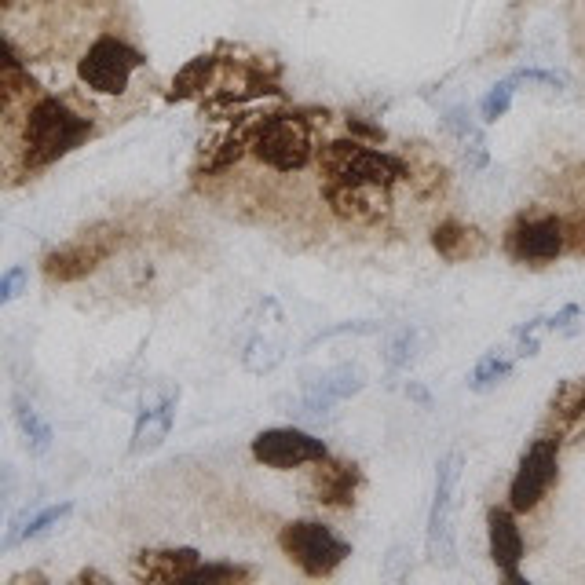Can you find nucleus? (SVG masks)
Returning a JSON list of instances; mask_svg holds the SVG:
<instances>
[{
	"instance_id": "nucleus-3",
	"label": "nucleus",
	"mask_w": 585,
	"mask_h": 585,
	"mask_svg": "<svg viewBox=\"0 0 585 585\" xmlns=\"http://www.w3.org/2000/svg\"><path fill=\"white\" fill-rule=\"evenodd\" d=\"M278 542H282L289 560L311 578L333 575V571L351 556V545L344 542L341 534L315 520H297V523H289V527H282V538H278Z\"/></svg>"
},
{
	"instance_id": "nucleus-5",
	"label": "nucleus",
	"mask_w": 585,
	"mask_h": 585,
	"mask_svg": "<svg viewBox=\"0 0 585 585\" xmlns=\"http://www.w3.org/2000/svg\"><path fill=\"white\" fill-rule=\"evenodd\" d=\"M458 479H461V454H447L436 465V494L428 509V560L450 567L454 564V509H458Z\"/></svg>"
},
{
	"instance_id": "nucleus-6",
	"label": "nucleus",
	"mask_w": 585,
	"mask_h": 585,
	"mask_svg": "<svg viewBox=\"0 0 585 585\" xmlns=\"http://www.w3.org/2000/svg\"><path fill=\"white\" fill-rule=\"evenodd\" d=\"M139 66H143V55L132 44L117 41V37H99L77 63V77L99 96H121Z\"/></svg>"
},
{
	"instance_id": "nucleus-4",
	"label": "nucleus",
	"mask_w": 585,
	"mask_h": 585,
	"mask_svg": "<svg viewBox=\"0 0 585 585\" xmlns=\"http://www.w3.org/2000/svg\"><path fill=\"white\" fill-rule=\"evenodd\" d=\"M253 154L275 172H297L304 169L315 154L311 125L297 114H271L260 121L253 139Z\"/></svg>"
},
{
	"instance_id": "nucleus-23",
	"label": "nucleus",
	"mask_w": 585,
	"mask_h": 585,
	"mask_svg": "<svg viewBox=\"0 0 585 585\" xmlns=\"http://www.w3.org/2000/svg\"><path fill=\"white\" fill-rule=\"evenodd\" d=\"M512 96H516V81H512V77H505V81H498V85H494L487 96H483V103H479V117H483L487 125L501 121V117L509 114Z\"/></svg>"
},
{
	"instance_id": "nucleus-21",
	"label": "nucleus",
	"mask_w": 585,
	"mask_h": 585,
	"mask_svg": "<svg viewBox=\"0 0 585 585\" xmlns=\"http://www.w3.org/2000/svg\"><path fill=\"white\" fill-rule=\"evenodd\" d=\"M213 70H216V59L213 55H198V59H191V63L183 66L180 74L172 77V92H169V99L176 103V99H191V96H198L205 85H209V77H213Z\"/></svg>"
},
{
	"instance_id": "nucleus-2",
	"label": "nucleus",
	"mask_w": 585,
	"mask_h": 585,
	"mask_svg": "<svg viewBox=\"0 0 585 585\" xmlns=\"http://www.w3.org/2000/svg\"><path fill=\"white\" fill-rule=\"evenodd\" d=\"M322 187L326 183H370V187H388L406 180V165L384 150H370L359 139H333L319 150Z\"/></svg>"
},
{
	"instance_id": "nucleus-26",
	"label": "nucleus",
	"mask_w": 585,
	"mask_h": 585,
	"mask_svg": "<svg viewBox=\"0 0 585 585\" xmlns=\"http://www.w3.org/2000/svg\"><path fill=\"white\" fill-rule=\"evenodd\" d=\"M468 234L461 224H454V220H447V224H439L436 234H432V245H436L439 256H447V260H458L461 256V245L468 242Z\"/></svg>"
},
{
	"instance_id": "nucleus-29",
	"label": "nucleus",
	"mask_w": 585,
	"mask_h": 585,
	"mask_svg": "<svg viewBox=\"0 0 585 585\" xmlns=\"http://www.w3.org/2000/svg\"><path fill=\"white\" fill-rule=\"evenodd\" d=\"M377 330V322H344V326H333V330H322V333H315L308 341V348H315V344H322V341H330V337H341V333H373Z\"/></svg>"
},
{
	"instance_id": "nucleus-25",
	"label": "nucleus",
	"mask_w": 585,
	"mask_h": 585,
	"mask_svg": "<svg viewBox=\"0 0 585 585\" xmlns=\"http://www.w3.org/2000/svg\"><path fill=\"white\" fill-rule=\"evenodd\" d=\"M238 578H249L245 567L234 564H198L191 575L183 578V585H213V582H238Z\"/></svg>"
},
{
	"instance_id": "nucleus-30",
	"label": "nucleus",
	"mask_w": 585,
	"mask_h": 585,
	"mask_svg": "<svg viewBox=\"0 0 585 585\" xmlns=\"http://www.w3.org/2000/svg\"><path fill=\"white\" fill-rule=\"evenodd\" d=\"M578 315H582V308H578V304H567V308H560L556 315H549V319H542V322H545V330H564L567 322H575Z\"/></svg>"
},
{
	"instance_id": "nucleus-8",
	"label": "nucleus",
	"mask_w": 585,
	"mask_h": 585,
	"mask_svg": "<svg viewBox=\"0 0 585 585\" xmlns=\"http://www.w3.org/2000/svg\"><path fill=\"white\" fill-rule=\"evenodd\" d=\"M253 458L267 468H300V465H319L330 458L326 443L300 428H267L253 439Z\"/></svg>"
},
{
	"instance_id": "nucleus-22",
	"label": "nucleus",
	"mask_w": 585,
	"mask_h": 585,
	"mask_svg": "<svg viewBox=\"0 0 585 585\" xmlns=\"http://www.w3.org/2000/svg\"><path fill=\"white\" fill-rule=\"evenodd\" d=\"M509 373H512V359H509V355L490 351L487 359H483L476 370H472V377H468V388H472V392H490V388L505 381Z\"/></svg>"
},
{
	"instance_id": "nucleus-24",
	"label": "nucleus",
	"mask_w": 585,
	"mask_h": 585,
	"mask_svg": "<svg viewBox=\"0 0 585 585\" xmlns=\"http://www.w3.org/2000/svg\"><path fill=\"white\" fill-rule=\"evenodd\" d=\"M414 344H417V333L414 330H395L392 337H388V348H384V362H388V370H403V366H410L414 362Z\"/></svg>"
},
{
	"instance_id": "nucleus-12",
	"label": "nucleus",
	"mask_w": 585,
	"mask_h": 585,
	"mask_svg": "<svg viewBox=\"0 0 585 585\" xmlns=\"http://www.w3.org/2000/svg\"><path fill=\"white\" fill-rule=\"evenodd\" d=\"M487 538H490V560H494V567H498L512 585H527V578L516 571L523 560V534H520V527H516L512 505L509 509L487 512Z\"/></svg>"
},
{
	"instance_id": "nucleus-15",
	"label": "nucleus",
	"mask_w": 585,
	"mask_h": 585,
	"mask_svg": "<svg viewBox=\"0 0 585 585\" xmlns=\"http://www.w3.org/2000/svg\"><path fill=\"white\" fill-rule=\"evenodd\" d=\"M176 403H180V392H169L165 399H158V403H150L139 410L136 428H132V443H128V450H132L136 458L154 454V450L169 439L172 425H176Z\"/></svg>"
},
{
	"instance_id": "nucleus-32",
	"label": "nucleus",
	"mask_w": 585,
	"mask_h": 585,
	"mask_svg": "<svg viewBox=\"0 0 585 585\" xmlns=\"http://www.w3.org/2000/svg\"><path fill=\"white\" fill-rule=\"evenodd\" d=\"M410 395H414V399H421V403H428V392H425V388H417V384H410Z\"/></svg>"
},
{
	"instance_id": "nucleus-7",
	"label": "nucleus",
	"mask_w": 585,
	"mask_h": 585,
	"mask_svg": "<svg viewBox=\"0 0 585 585\" xmlns=\"http://www.w3.org/2000/svg\"><path fill=\"white\" fill-rule=\"evenodd\" d=\"M556 465H560V439L542 436L534 439L527 454L520 458V468L509 483V505L512 512H531L538 501L549 494L556 479Z\"/></svg>"
},
{
	"instance_id": "nucleus-27",
	"label": "nucleus",
	"mask_w": 585,
	"mask_h": 585,
	"mask_svg": "<svg viewBox=\"0 0 585 585\" xmlns=\"http://www.w3.org/2000/svg\"><path fill=\"white\" fill-rule=\"evenodd\" d=\"M512 81L516 85H549V88H564L567 85V77L564 74H556V70H538V66H527V70H516L512 74Z\"/></svg>"
},
{
	"instance_id": "nucleus-28",
	"label": "nucleus",
	"mask_w": 585,
	"mask_h": 585,
	"mask_svg": "<svg viewBox=\"0 0 585 585\" xmlns=\"http://www.w3.org/2000/svg\"><path fill=\"white\" fill-rule=\"evenodd\" d=\"M26 278H30L26 267H8L4 278H0V304H11V300L19 297V289L26 286Z\"/></svg>"
},
{
	"instance_id": "nucleus-16",
	"label": "nucleus",
	"mask_w": 585,
	"mask_h": 585,
	"mask_svg": "<svg viewBox=\"0 0 585 585\" xmlns=\"http://www.w3.org/2000/svg\"><path fill=\"white\" fill-rule=\"evenodd\" d=\"M198 564H202L198 549H150V553H136L132 575L139 582H183Z\"/></svg>"
},
{
	"instance_id": "nucleus-17",
	"label": "nucleus",
	"mask_w": 585,
	"mask_h": 585,
	"mask_svg": "<svg viewBox=\"0 0 585 585\" xmlns=\"http://www.w3.org/2000/svg\"><path fill=\"white\" fill-rule=\"evenodd\" d=\"M355 490H359V468L348 465V461H319V472H315V498L322 505H351L355 501Z\"/></svg>"
},
{
	"instance_id": "nucleus-20",
	"label": "nucleus",
	"mask_w": 585,
	"mask_h": 585,
	"mask_svg": "<svg viewBox=\"0 0 585 585\" xmlns=\"http://www.w3.org/2000/svg\"><path fill=\"white\" fill-rule=\"evenodd\" d=\"M11 406H15V425H19L22 439H26V450L30 454H48L52 450V425L37 414V406L26 395H15Z\"/></svg>"
},
{
	"instance_id": "nucleus-13",
	"label": "nucleus",
	"mask_w": 585,
	"mask_h": 585,
	"mask_svg": "<svg viewBox=\"0 0 585 585\" xmlns=\"http://www.w3.org/2000/svg\"><path fill=\"white\" fill-rule=\"evenodd\" d=\"M362 388H366L362 366L341 362V366L326 370L322 377H315V381L304 388V410H308V414H326V410H333L337 403H344L351 395H359Z\"/></svg>"
},
{
	"instance_id": "nucleus-14",
	"label": "nucleus",
	"mask_w": 585,
	"mask_h": 585,
	"mask_svg": "<svg viewBox=\"0 0 585 585\" xmlns=\"http://www.w3.org/2000/svg\"><path fill=\"white\" fill-rule=\"evenodd\" d=\"M107 253L110 242H99V234H85V238H77V242L44 256V275L55 278V282H77L88 271H96L107 260Z\"/></svg>"
},
{
	"instance_id": "nucleus-19",
	"label": "nucleus",
	"mask_w": 585,
	"mask_h": 585,
	"mask_svg": "<svg viewBox=\"0 0 585 585\" xmlns=\"http://www.w3.org/2000/svg\"><path fill=\"white\" fill-rule=\"evenodd\" d=\"M443 128L461 143V150H465V158L472 169H483V165H487V139H483L476 121L468 117V110L454 107L447 117H443Z\"/></svg>"
},
{
	"instance_id": "nucleus-10",
	"label": "nucleus",
	"mask_w": 585,
	"mask_h": 585,
	"mask_svg": "<svg viewBox=\"0 0 585 585\" xmlns=\"http://www.w3.org/2000/svg\"><path fill=\"white\" fill-rule=\"evenodd\" d=\"M260 308H264V319L253 322V333H249L242 351V362L249 373H271L289 351V326L282 308H278V300L267 297Z\"/></svg>"
},
{
	"instance_id": "nucleus-9",
	"label": "nucleus",
	"mask_w": 585,
	"mask_h": 585,
	"mask_svg": "<svg viewBox=\"0 0 585 585\" xmlns=\"http://www.w3.org/2000/svg\"><path fill=\"white\" fill-rule=\"evenodd\" d=\"M567 245V227L556 216H534V220H520L505 234V249L512 260L520 264H549L564 253Z\"/></svg>"
},
{
	"instance_id": "nucleus-1",
	"label": "nucleus",
	"mask_w": 585,
	"mask_h": 585,
	"mask_svg": "<svg viewBox=\"0 0 585 585\" xmlns=\"http://www.w3.org/2000/svg\"><path fill=\"white\" fill-rule=\"evenodd\" d=\"M92 136L88 117L74 114L63 99H41L33 103L22 125V161L26 169H48L52 161L66 158Z\"/></svg>"
},
{
	"instance_id": "nucleus-31",
	"label": "nucleus",
	"mask_w": 585,
	"mask_h": 585,
	"mask_svg": "<svg viewBox=\"0 0 585 585\" xmlns=\"http://www.w3.org/2000/svg\"><path fill=\"white\" fill-rule=\"evenodd\" d=\"M77 582H107V578L96 575V571H85V575H77Z\"/></svg>"
},
{
	"instance_id": "nucleus-11",
	"label": "nucleus",
	"mask_w": 585,
	"mask_h": 585,
	"mask_svg": "<svg viewBox=\"0 0 585 585\" xmlns=\"http://www.w3.org/2000/svg\"><path fill=\"white\" fill-rule=\"evenodd\" d=\"M326 202L348 224H377L388 216V187H370V183H326Z\"/></svg>"
},
{
	"instance_id": "nucleus-18",
	"label": "nucleus",
	"mask_w": 585,
	"mask_h": 585,
	"mask_svg": "<svg viewBox=\"0 0 585 585\" xmlns=\"http://www.w3.org/2000/svg\"><path fill=\"white\" fill-rule=\"evenodd\" d=\"M74 512V505L70 501H63V505H48V509L41 512H22V516H15L8 527V534H4V542H0V549L8 553V549H15L19 542H30V538H41V534H48L55 527V523H63L66 516Z\"/></svg>"
}]
</instances>
